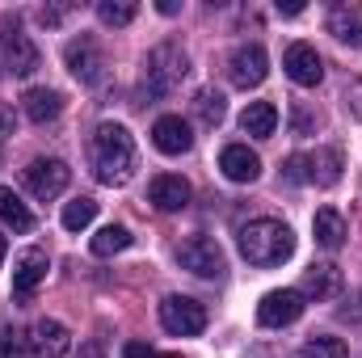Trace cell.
<instances>
[{
    "instance_id": "obj_20",
    "label": "cell",
    "mask_w": 362,
    "mask_h": 358,
    "mask_svg": "<svg viewBox=\"0 0 362 358\" xmlns=\"http://www.w3.org/2000/svg\"><path fill=\"white\" fill-rule=\"evenodd\" d=\"M21 105H25V118L42 127V122H51V118L64 114V93L59 89H30L21 97Z\"/></svg>"
},
{
    "instance_id": "obj_28",
    "label": "cell",
    "mask_w": 362,
    "mask_h": 358,
    "mask_svg": "<svg viewBox=\"0 0 362 358\" xmlns=\"http://www.w3.org/2000/svg\"><path fill=\"white\" fill-rule=\"evenodd\" d=\"M295 358H350V350H346L341 337H312Z\"/></svg>"
},
{
    "instance_id": "obj_14",
    "label": "cell",
    "mask_w": 362,
    "mask_h": 358,
    "mask_svg": "<svg viewBox=\"0 0 362 358\" xmlns=\"http://www.w3.org/2000/svg\"><path fill=\"white\" fill-rule=\"evenodd\" d=\"M219 169H223V178H228V181L249 185V181L262 178V156H257V152H249L245 144H228V148L219 152Z\"/></svg>"
},
{
    "instance_id": "obj_9",
    "label": "cell",
    "mask_w": 362,
    "mask_h": 358,
    "mask_svg": "<svg viewBox=\"0 0 362 358\" xmlns=\"http://www.w3.org/2000/svg\"><path fill=\"white\" fill-rule=\"evenodd\" d=\"M303 316V295L295 287H282V291H270L262 304H257V321L266 329H282V325H295Z\"/></svg>"
},
{
    "instance_id": "obj_26",
    "label": "cell",
    "mask_w": 362,
    "mask_h": 358,
    "mask_svg": "<svg viewBox=\"0 0 362 358\" xmlns=\"http://www.w3.org/2000/svg\"><path fill=\"white\" fill-rule=\"evenodd\" d=\"M93 219H97V202H93V198H72V202L64 207V228H68V232H85Z\"/></svg>"
},
{
    "instance_id": "obj_19",
    "label": "cell",
    "mask_w": 362,
    "mask_h": 358,
    "mask_svg": "<svg viewBox=\"0 0 362 358\" xmlns=\"http://www.w3.org/2000/svg\"><path fill=\"white\" fill-rule=\"evenodd\" d=\"M312 232H316V245L329 249V253H337V249L346 245V219H341L333 207H320V211L312 215Z\"/></svg>"
},
{
    "instance_id": "obj_34",
    "label": "cell",
    "mask_w": 362,
    "mask_h": 358,
    "mask_svg": "<svg viewBox=\"0 0 362 358\" xmlns=\"http://www.w3.org/2000/svg\"><path fill=\"white\" fill-rule=\"evenodd\" d=\"M13 131V114L8 110H0V135H8Z\"/></svg>"
},
{
    "instance_id": "obj_1",
    "label": "cell",
    "mask_w": 362,
    "mask_h": 358,
    "mask_svg": "<svg viewBox=\"0 0 362 358\" xmlns=\"http://www.w3.org/2000/svg\"><path fill=\"white\" fill-rule=\"evenodd\" d=\"M93 178L101 185H122L135 173V139L122 122H101L89 139Z\"/></svg>"
},
{
    "instance_id": "obj_31",
    "label": "cell",
    "mask_w": 362,
    "mask_h": 358,
    "mask_svg": "<svg viewBox=\"0 0 362 358\" xmlns=\"http://www.w3.org/2000/svg\"><path fill=\"white\" fill-rule=\"evenodd\" d=\"M122 358H156V350L144 346V342H127V346H122Z\"/></svg>"
},
{
    "instance_id": "obj_36",
    "label": "cell",
    "mask_w": 362,
    "mask_h": 358,
    "mask_svg": "<svg viewBox=\"0 0 362 358\" xmlns=\"http://www.w3.org/2000/svg\"><path fill=\"white\" fill-rule=\"evenodd\" d=\"M4 253H8V241H4V236H0V262H4Z\"/></svg>"
},
{
    "instance_id": "obj_29",
    "label": "cell",
    "mask_w": 362,
    "mask_h": 358,
    "mask_svg": "<svg viewBox=\"0 0 362 358\" xmlns=\"http://www.w3.org/2000/svg\"><path fill=\"white\" fill-rule=\"evenodd\" d=\"M282 178L295 181V185L312 181V161H308V156H291V161H286V169H282Z\"/></svg>"
},
{
    "instance_id": "obj_35",
    "label": "cell",
    "mask_w": 362,
    "mask_h": 358,
    "mask_svg": "<svg viewBox=\"0 0 362 358\" xmlns=\"http://www.w3.org/2000/svg\"><path fill=\"white\" fill-rule=\"evenodd\" d=\"M81 358H101V350H97V346H85V350H81Z\"/></svg>"
},
{
    "instance_id": "obj_8",
    "label": "cell",
    "mask_w": 362,
    "mask_h": 358,
    "mask_svg": "<svg viewBox=\"0 0 362 358\" xmlns=\"http://www.w3.org/2000/svg\"><path fill=\"white\" fill-rule=\"evenodd\" d=\"M282 68H286V76H291L295 85H303V89H316V85L325 81V59L316 55L312 42H291L286 55H282Z\"/></svg>"
},
{
    "instance_id": "obj_24",
    "label": "cell",
    "mask_w": 362,
    "mask_h": 358,
    "mask_svg": "<svg viewBox=\"0 0 362 358\" xmlns=\"http://www.w3.org/2000/svg\"><path fill=\"white\" fill-rule=\"evenodd\" d=\"M308 161H312V181L316 185H337L341 181V152L337 148H325V152H316Z\"/></svg>"
},
{
    "instance_id": "obj_21",
    "label": "cell",
    "mask_w": 362,
    "mask_h": 358,
    "mask_svg": "<svg viewBox=\"0 0 362 358\" xmlns=\"http://www.w3.org/2000/svg\"><path fill=\"white\" fill-rule=\"evenodd\" d=\"M274 127H278V110L270 101H249L245 114H240V131L245 135H257V139H270Z\"/></svg>"
},
{
    "instance_id": "obj_12",
    "label": "cell",
    "mask_w": 362,
    "mask_h": 358,
    "mask_svg": "<svg viewBox=\"0 0 362 358\" xmlns=\"http://www.w3.org/2000/svg\"><path fill=\"white\" fill-rule=\"evenodd\" d=\"M152 144H156L165 156H181V152H189L194 131H189V122H185L181 114H160L156 127H152Z\"/></svg>"
},
{
    "instance_id": "obj_13",
    "label": "cell",
    "mask_w": 362,
    "mask_h": 358,
    "mask_svg": "<svg viewBox=\"0 0 362 358\" xmlns=\"http://www.w3.org/2000/svg\"><path fill=\"white\" fill-rule=\"evenodd\" d=\"M25 346H30L38 358H59V354H68V350H72V333H68L59 321H34V329H30Z\"/></svg>"
},
{
    "instance_id": "obj_37",
    "label": "cell",
    "mask_w": 362,
    "mask_h": 358,
    "mask_svg": "<svg viewBox=\"0 0 362 358\" xmlns=\"http://www.w3.org/2000/svg\"><path fill=\"white\" fill-rule=\"evenodd\" d=\"M156 358H181V354H160V350H156Z\"/></svg>"
},
{
    "instance_id": "obj_5",
    "label": "cell",
    "mask_w": 362,
    "mask_h": 358,
    "mask_svg": "<svg viewBox=\"0 0 362 358\" xmlns=\"http://www.w3.org/2000/svg\"><path fill=\"white\" fill-rule=\"evenodd\" d=\"M160 325L173 333V337H198L206 329V308L189 295H169L160 304Z\"/></svg>"
},
{
    "instance_id": "obj_10",
    "label": "cell",
    "mask_w": 362,
    "mask_h": 358,
    "mask_svg": "<svg viewBox=\"0 0 362 358\" xmlns=\"http://www.w3.org/2000/svg\"><path fill=\"white\" fill-rule=\"evenodd\" d=\"M68 181H72V169L64 165V161H34L30 169H25V190L34 194V198H59L64 190H68Z\"/></svg>"
},
{
    "instance_id": "obj_6",
    "label": "cell",
    "mask_w": 362,
    "mask_h": 358,
    "mask_svg": "<svg viewBox=\"0 0 362 358\" xmlns=\"http://www.w3.org/2000/svg\"><path fill=\"white\" fill-rule=\"evenodd\" d=\"M266 72H270V55L262 42H245L228 55V76L236 89H257L266 81Z\"/></svg>"
},
{
    "instance_id": "obj_15",
    "label": "cell",
    "mask_w": 362,
    "mask_h": 358,
    "mask_svg": "<svg viewBox=\"0 0 362 358\" xmlns=\"http://www.w3.org/2000/svg\"><path fill=\"white\" fill-rule=\"evenodd\" d=\"M47 270H51V258H47L42 249H21L17 262H13V291H17V295H30V291L47 278Z\"/></svg>"
},
{
    "instance_id": "obj_25",
    "label": "cell",
    "mask_w": 362,
    "mask_h": 358,
    "mask_svg": "<svg viewBox=\"0 0 362 358\" xmlns=\"http://www.w3.org/2000/svg\"><path fill=\"white\" fill-rule=\"evenodd\" d=\"M135 13H139V4L135 0H101L97 4V17H101V25H131L135 21Z\"/></svg>"
},
{
    "instance_id": "obj_3",
    "label": "cell",
    "mask_w": 362,
    "mask_h": 358,
    "mask_svg": "<svg viewBox=\"0 0 362 358\" xmlns=\"http://www.w3.org/2000/svg\"><path fill=\"white\" fill-rule=\"evenodd\" d=\"M185 72H189L185 51H181L177 42H160V47L148 55V68H144V93L160 101V97H169V93L185 81Z\"/></svg>"
},
{
    "instance_id": "obj_23",
    "label": "cell",
    "mask_w": 362,
    "mask_h": 358,
    "mask_svg": "<svg viewBox=\"0 0 362 358\" xmlns=\"http://www.w3.org/2000/svg\"><path fill=\"white\" fill-rule=\"evenodd\" d=\"M131 241H135V236H131L122 224H110V228H101V232L89 241V249H93V258H114V253L131 249Z\"/></svg>"
},
{
    "instance_id": "obj_30",
    "label": "cell",
    "mask_w": 362,
    "mask_h": 358,
    "mask_svg": "<svg viewBox=\"0 0 362 358\" xmlns=\"http://www.w3.org/2000/svg\"><path fill=\"white\" fill-rule=\"evenodd\" d=\"M17 337H21V333H8V329L0 333V358H21V342H17Z\"/></svg>"
},
{
    "instance_id": "obj_27",
    "label": "cell",
    "mask_w": 362,
    "mask_h": 358,
    "mask_svg": "<svg viewBox=\"0 0 362 358\" xmlns=\"http://www.w3.org/2000/svg\"><path fill=\"white\" fill-rule=\"evenodd\" d=\"M194 110H198V118H202L206 127H219V122H223V114H228V101H223V93L202 89V93H198V101H194Z\"/></svg>"
},
{
    "instance_id": "obj_22",
    "label": "cell",
    "mask_w": 362,
    "mask_h": 358,
    "mask_svg": "<svg viewBox=\"0 0 362 358\" xmlns=\"http://www.w3.org/2000/svg\"><path fill=\"white\" fill-rule=\"evenodd\" d=\"M0 224L13 228V232H34V215H30V207H25L8 185H0Z\"/></svg>"
},
{
    "instance_id": "obj_33",
    "label": "cell",
    "mask_w": 362,
    "mask_h": 358,
    "mask_svg": "<svg viewBox=\"0 0 362 358\" xmlns=\"http://www.w3.org/2000/svg\"><path fill=\"white\" fill-rule=\"evenodd\" d=\"M278 13L295 17V13H303V0H278Z\"/></svg>"
},
{
    "instance_id": "obj_32",
    "label": "cell",
    "mask_w": 362,
    "mask_h": 358,
    "mask_svg": "<svg viewBox=\"0 0 362 358\" xmlns=\"http://www.w3.org/2000/svg\"><path fill=\"white\" fill-rule=\"evenodd\" d=\"M64 13H68V8H42V13H38V21H42V25H59V21H64Z\"/></svg>"
},
{
    "instance_id": "obj_18",
    "label": "cell",
    "mask_w": 362,
    "mask_h": 358,
    "mask_svg": "<svg viewBox=\"0 0 362 358\" xmlns=\"http://www.w3.org/2000/svg\"><path fill=\"white\" fill-rule=\"evenodd\" d=\"M329 34L346 47H362V4H337L329 13Z\"/></svg>"
},
{
    "instance_id": "obj_7",
    "label": "cell",
    "mask_w": 362,
    "mask_h": 358,
    "mask_svg": "<svg viewBox=\"0 0 362 358\" xmlns=\"http://www.w3.org/2000/svg\"><path fill=\"white\" fill-rule=\"evenodd\" d=\"M64 59H68V68H72V76H76L81 85H101V81H105V55H101V47L93 42L89 34L72 38V42L64 47Z\"/></svg>"
},
{
    "instance_id": "obj_17",
    "label": "cell",
    "mask_w": 362,
    "mask_h": 358,
    "mask_svg": "<svg viewBox=\"0 0 362 358\" xmlns=\"http://www.w3.org/2000/svg\"><path fill=\"white\" fill-rule=\"evenodd\" d=\"M303 299H333L337 291H341V270L333 266V262H320V266H312L303 274V282L295 287Z\"/></svg>"
},
{
    "instance_id": "obj_4",
    "label": "cell",
    "mask_w": 362,
    "mask_h": 358,
    "mask_svg": "<svg viewBox=\"0 0 362 358\" xmlns=\"http://www.w3.org/2000/svg\"><path fill=\"white\" fill-rule=\"evenodd\" d=\"M177 262L189 270V274H198V278H223V270H228L223 249H219L211 236H189V241H181Z\"/></svg>"
},
{
    "instance_id": "obj_16",
    "label": "cell",
    "mask_w": 362,
    "mask_h": 358,
    "mask_svg": "<svg viewBox=\"0 0 362 358\" xmlns=\"http://www.w3.org/2000/svg\"><path fill=\"white\" fill-rule=\"evenodd\" d=\"M148 198H152L156 211H181L189 202V181L177 178V173H160V178H152V185H148Z\"/></svg>"
},
{
    "instance_id": "obj_11",
    "label": "cell",
    "mask_w": 362,
    "mask_h": 358,
    "mask_svg": "<svg viewBox=\"0 0 362 358\" xmlns=\"http://www.w3.org/2000/svg\"><path fill=\"white\" fill-rule=\"evenodd\" d=\"M38 64H42V55H38V47H34L25 34H17V30L0 34V68H4V72L30 76V72H38Z\"/></svg>"
},
{
    "instance_id": "obj_2",
    "label": "cell",
    "mask_w": 362,
    "mask_h": 358,
    "mask_svg": "<svg viewBox=\"0 0 362 358\" xmlns=\"http://www.w3.org/2000/svg\"><path fill=\"white\" fill-rule=\"evenodd\" d=\"M240 253L249 266H282L295 253V232L278 219H253L240 228Z\"/></svg>"
}]
</instances>
